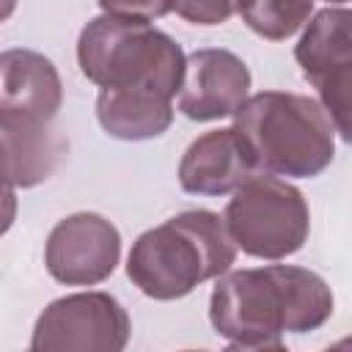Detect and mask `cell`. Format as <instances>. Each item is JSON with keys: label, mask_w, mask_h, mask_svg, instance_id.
Here are the masks:
<instances>
[{"label": "cell", "mask_w": 352, "mask_h": 352, "mask_svg": "<svg viewBox=\"0 0 352 352\" xmlns=\"http://www.w3.org/2000/svg\"><path fill=\"white\" fill-rule=\"evenodd\" d=\"M336 308L327 280L294 264L228 270L209 297V322L228 349H283L286 333L319 330Z\"/></svg>", "instance_id": "1"}, {"label": "cell", "mask_w": 352, "mask_h": 352, "mask_svg": "<svg viewBox=\"0 0 352 352\" xmlns=\"http://www.w3.org/2000/svg\"><path fill=\"white\" fill-rule=\"evenodd\" d=\"M236 250L217 212L190 209L143 231L132 242L126 278L146 297L168 302L228 272L236 261Z\"/></svg>", "instance_id": "2"}, {"label": "cell", "mask_w": 352, "mask_h": 352, "mask_svg": "<svg viewBox=\"0 0 352 352\" xmlns=\"http://www.w3.org/2000/svg\"><path fill=\"white\" fill-rule=\"evenodd\" d=\"M234 129L261 173L314 179L336 157V124L319 99L258 91L234 110Z\"/></svg>", "instance_id": "3"}, {"label": "cell", "mask_w": 352, "mask_h": 352, "mask_svg": "<svg viewBox=\"0 0 352 352\" xmlns=\"http://www.w3.org/2000/svg\"><path fill=\"white\" fill-rule=\"evenodd\" d=\"M80 72L99 88L154 91L173 99L184 77V50L151 22L94 16L77 38Z\"/></svg>", "instance_id": "4"}, {"label": "cell", "mask_w": 352, "mask_h": 352, "mask_svg": "<svg viewBox=\"0 0 352 352\" xmlns=\"http://www.w3.org/2000/svg\"><path fill=\"white\" fill-rule=\"evenodd\" d=\"M223 220L242 253L267 261L297 253L311 234L305 195L286 179L261 170L234 190Z\"/></svg>", "instance_id": "5"}, {"label": "cell", "mask_w": 352, "mask_h": 352, "mask_svg": "<svg viewBox=\"0 0 352 352\" xmlns=\"http://www.w3.org/2000/svg\"><path fill=\"white\" fill-rule=\"evenodd\" d=\"M294 60L302 77L319 91L322 107L330 113L341 140L352 138L349 126V88H352V11L346 6H327L308 16Z\"/></svg>", "instance_id": "6"}, {"label": "cell", "mask_w": 352, "mask_h": 352, "mask_svg": "<svg viewBox=\"0 0 352 352\" xmlns=\"http://www.w3.org/2000/svg\"><path fill=\"white\" fill-rule=\"evenodd\" d=\"M129 314L107 292H77L52 300L36 319L33 352H121L129 344Z\"/></svg>", "instance_id": "7"}, {"label": "cell", "mask_w": 352, "mask_h": 352, "mask_svg": "<svg viewBox=\"0 0 352 352\" xmlns=\"http://www.w3.org/2000/svg\"><path fill=\"white\" fill-rule=\"evenodd\" d=\"M118 258L121 234L96 212L58 220L44 245V267L63 286H96L116 272Z\"/></svg>", "instance_id": "8"}, {"label": "cell", "mask_w": 352, "mask_h": 352, "mask_svg": "<svg viewBox=\"0 0 352 352\" xmlns=\"http://www.w3.org/2000/svg\"><path fill=\"white\" fill-rule=\"evenodd\" d=\"M63 104V82L55 63L28 47L0 52V126H50Z\"/></svg>", "instance_id": "9"}, {"label": "cell", "mask_w": 352, "mask_h": 352, "mask_svg": "<svg viewBox=\"0 0 352 352\" xmlns=\"http://www.w3.org/2000/svg\"><path fill=\"white\" fill-rule=\"evenodd\" d=\"M250 91L248 63L223 47H204L184 58L179 110L190 121H217L234 116Z\"/></svg>", "instance_id": "10"}, {"label": "cell", "mask_w": 352, "mask_h": 352, "mask_svg": "<svg viewBox=\"0 0 352 352\" xmlns=\"http://www.w3.org/2000/svg\"><path fill=\"white\" fill-rule=\"evenodd\" d=\"M258 168L234 126L195 138L179 162V184L190 195H228Z\"/></svg>", "instance_id": "11"}, {"label": "cell", "mask_w": 352, "mask_h": 352, "mask_svg": "<svg viewBox=\"0 0 352 352\" xmlns=\"http://www.w3.org/2000/svg\"><path fill=\"white\" fill-rule=\"evenodd\" d=\"M96 121L116 140H151L170 129L173 99L154 91H110L99 88Z\"/></svg>", "instance_id": "12"}, {"label": "cell", "mask_w": 352, "mask_h": 352, "mask_svg": "<svg viewBox=\"0 0 352 352\" xmlns=\"http://www.w3.org/2000/svg\"><path fill=\"white\" fill-rule=\"evenodd\" d=\"M0 135L8 148L14 184L22 190L36 187L44 179H50V173L58 168V162L66 151L63 138L55 135L50 126H38V129L0 126Z\"/></svg>", "instance_id": "13"}, {"label": "cell", "mask_w": 352, "mask_h": 352, "mask_svg": "<svg viewBox=\"0 0 352 352\" xmlns=\"http://www.w3.org/2000/svg\"><path fill=\"white\" fill-rule=\"evenodd\" d=\"M242 22L267 41L292 38L314 14V0H242Z\"/></svg>", "instance_id": "14"}, {"label": "cell", "mask_w": 352, "mask_h": 352, "mask_svg": "<svg viewBox=\"0 0 352 352\" xmlns=\"http://www.w3.org/2000/svg\"><path fill=\"white\" fill-rule=\"evenodd\" d=\"M242 0H170V11L190 25H223L239 11Z\"/></svg>", "instance_id": "15"}, {"label": "cell", "mask_w": 352, "mask_h": 352, "mask_svg": "<svg viewBox=\"0 0 352 352\" xmlns=\"http://www.w3.org/2000/svg\"><path fill=\"white\" fill-rule=\"evenodd\" d=\"M102 14L124 16V19H140L154 22L170 14V0H96Z\"/></svg>", "instance_id": "16"}, {"label": "cell", "mask_w": 352, "mask_h": 352, "mask_svg": "<svg viewBox=\"0 0 352 352\" xmlns=\"http://www.w3.org/2000/svg\"><path fill=\"white\" fill-rule=\"evenodd\" d=\"M16 209H19L16 184H14V173H11V160H8L6 140L0 135V236L14 226Z\"/></svg>", "instance_id": "17"}, {"label": "cell", "mask_w": 352, "mask_h": 352, "mask_svg": "<svg viewBox=\"0 0 352 352\" xmlns=\"http://www.w3.org/2000/svg\"><path fill=\"white\" fill-rule=\"evenodd\" d=\"M16 11V0H0V22H6Z\"/></svg>", "instance_id": "18"}, {"label": "cell", "mask_w": 352, "mask_h": 352, "mask_svg": "<svg viewBox=\"0 0 352 352\" xmlns=\"http://www.w3.org/2000/svg\"><path fill=\"white\" fill-rule=\"evenodd\" d=\"M324 3H330V6H346L349 0H324Z\"/></svg>", "instance_id": "19"}]
</instances>
